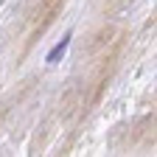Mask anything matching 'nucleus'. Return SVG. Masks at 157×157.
Returning a JSON list of instances; mask_svg holds the SVG:
<instances>
[{"instance_id":"obj_1","label":"nucleus","mask_w":157,"mask_h":157,"mask_svg":"<svg viewBox=\"0 0 157 157\" xmlns=\"http://www.w3.org/2000/svg\"><path fill=\"white\" fill-rule=\"evenodd\" d=\"M67 45H70V34H65V36H62V42H56V45L51 48V53L45 56V62H48V65H53V62H59V59H62V56H65V51H67Z\"/></svg>"}]
</instances>
